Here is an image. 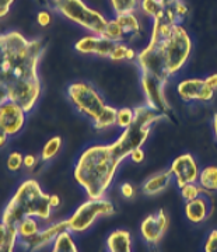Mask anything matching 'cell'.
<instances>
[{
  "mask_svg": "<svg viewBox=\"0 0 217 252\" xmlns=\"http://www.w3.org/2000/svg\"><path fill=\"white\" fill-rule=\"evenodd\" d=\"M165 86H167L165 83L155 79L154 76L140 73V87L145 94V104L154 109L155 112L168 117L171 105L165 97Z\"/></svg>",
  "mask_w": 217,
  "mask_h": 252,
  "instance_id": "10",
  "label": "cell"
},
{
  "mask_svg": "<svg viewBox=\"0 0 217 252\" xmlns=\"http://www.w3.org/2000/svg\"><path fill=\"white\" fill-rule=\"evenodd\" d=\"M49 203H51V206L56 209V207L61 206V203H62V199L59 195H56V193H52L51 196H49Z\"/></svg>",
  "mask_w": 217,
  "mask_h": 252,
  "instance_id": "42",
  "label": "cell"
},
{
  "mask_svg": "<svg viewBox=\"0 0 217 252\" xmlns=\"http://www.w3.org/2000/svg\"><path fill=\"white\" fill-rule=\"evenodd\" d=\"M3 54H4V35L0 34V64L3 61Z\"/></svg>",
  "mask_w": 217,
  "mask_h": 252,
  "instance_id": "45",
  "label": "cell"
},
{
  "mask_svg": "<svg viewBox=\"0 0 217 252\" xmlns=\"http://www.w3.org/2000/svg\"><path fill=\"white\" fill-rule=\"evenodd\" d=\"M105 245L107 252H132V234L124 228L114 230L107 237Z\"/></svg>",
  "mask_w": 217,
  "mask_h": 252,
  "instance_id": "21",
  "label": "cell"
},
{
  "mask_svg": "<svg viewBox=\"0 0 217 252\" xmlns=\"http://www.w3.org/2000/svg\"><path fill=\"white\" fill-rule=\"evenodd\" d=\"M64 230H67V221L66 220L51 223V224L42 227L35 238H32L30 243L23 245L21 248L27 252L44 251L48 247H52V244L56 240V237L61 234L62 231H64Z\"/></svg>",
  "mask_w": 217,
  "mask_h": 252,
  "instance_id": "15",
  "label": "cell"
},
{
  "mask_svg": "<svg viewBox=\"0 0 217 252\" xmlns=\"http://www.w3.org/2000/svg\"><path fill=\"white\" fill-rule=\"evenodd\" d=\"M172 182L171 172L168 171H160L153 174L150 178L143 182L142 185V192L147 195V196H154L164 192L165 189L170 187V184Z\"/></svg>",
  "mask_w": 217,
  "mask_h": 252,
  "instance_id": "19",
  "label": "cell"
},
{
  "mask_svg": "<svg viewBox=\"0 0 217 252\" xmlns=\"http://www.w3.org/2000/svg\"><path fill=\"white\" fill-rule=\"evenodd\" d=\"M184 212L192 224H202L203 221H206L212 213V205L208 195H200L196 199L186 202Z\"/></svg>",
  "mask_w": 217,
  "mask_h": 252,
  "instance_id": "17",
  "label": "cell"
},
{
  "mask_svg": "<svg viewBox=\"0 0 217 252\" xmlns=\"http://www.w3.org/2000/svg\"><path fill=\"white\" fill-rule=\"evenodd\" d=\"M51 1V6H54V4H56V3H59L61 0H49Z\"/></svg>",
  "mask_w": 217,
  "mask_h": 252,
  "instance_id": "48",
  "label": "cell"
},
{
  "mask_svg": "<svg viewBox=\"0 0 217 252\" xmlns=\"http://www.w3.org/2000/svg\"><path fill=\"white\" fill-rule=\"evenodd\" d=\"M119 192L122 193V196L125 199H132L136 193L135 187H133L130 182H124V184L119 187Z\"/></svg>",
  "mask_w": 217,
  "mask_h": 252,
  "instance_id": "36",
  "label": "cell"
},
{
  "mask_svg": "<svg viewBox=\"0 0 217 252\" xmlns=\"http://www.w3.org/2000/svg\"><path fill=\"white\" fill-rule=\"evenodd\" d=\"M36 23L41 27H49L51 23H52V13H51V10L44 9L41 10V11H38V14H36Z\"/></svg>",
  "mask_w": 217,
  "mask_h": 252,
  "instance_id": "33",
  "label": "cell"
},
{
  "mask_svg": "<svg viewBox=\"0 0 217 252\" xmlns=\"http://www.w3.org/2000/svg\"><path fill=\"white\" fill-rule=\"evenodd\" d=\"M9 101V97H7V93H6V90L0 86V107L4 104V102H7Z\"/></svg>",
  "mask_w": 217,
  "mask_h": 252,
  "instance_id": "44",
  "label": "cell"
},
{
  "mask_svg": "<svg viewBox=\"0 0 217 252\" xmlns=\"http://www.w3.org/2000/svg\"><path fill=\"white\" fill-rule=\"evenodd\" d=\"M38 164V157L34 154H26L24 156V168L27 170H34Z\"/></svg>",
  "mask_w": 217,
  "mask_h": 252,
  "instance_id": "39",
  "label": "cell"
},
{
  "mask_svg": "<svg viewBox=\"0 0 217 252\" xmlns=\"http://www.w3.org/2000/svg\"><path fill=\"white\" fill-rule=\"evenodd\" d=\"M212 127H213V133H215V137L217 140V114L213 117V121H212Z\"/></svg>",
  "mask_w": 217,
  "mask_h": 252,
  "instance_id": "46",
  "label": "cell"
},
{
  "mask_svg": "<svg viewBox=\"0 0 217 252\" xmlns=\"http://www.w3.org/2000/svg\"><path fill=\"white\" fill-rule=\"evenodd\" d=\"M115 212H117L115 206L109 199L89 198L73 212L72 216L66 219L67 230L73 234L86 233L90 230L98 219L114 216Z\"/></svg>",
  "mask_w": 217,
  "mask_h": 252,
  "instance_id": "7",
  "label": "cell"
},
{
  "mask_svg": "<svg viewBox=\"0 0 217 252\" xmlns=\"http://www.w3.org/2000/svg\"><path fill=\"white\" fill-rule=\"evenodd\" d=\"M51 10L86 30L91 35H102L108 24V18L98 10L91 9L83 0H61L51 6Z\"/></svg>",
  "mask_w": 217,
  "mask_h": 252,
  "instance_id": "5",
  "label": "cell"
},
{
  "mask_svg": "<svg viewBox=\"0 0 217 252\" xmlns=\"http://www.w3.org/2000/svg\"><path fill=\"white\" fill-rule=\"evenodd\" d=\"M133 119H135V111H133V108H129V107L119 108L117 111V122H115V126L121 127L124 130V129H126V127L132 125Z\"/></svg>",
  "mask_w": 217,
  "mask_h": 252,
  "instance_id": "28",
  "label": "cell"
},
{
  "mask_svg": "<svg viewBox=\"0 0 217 252\" xmlns=\"http://www.w3.org/2000/svg\"><path fill=\"white\" fill-rule=\"evenodd\" d=\"M170 227V217L164 209L147 216L140 224V235L149 245H157Z\"/></svg>",
  "mask_w": 217,
  "mask_h": 252,
  "instance_id": "13",
  "label": "cell"
},
{
  "mask_svg": "<svg viewBox=\"0 0 217 252\" xmlns=\"http://www.w3.org/2000/svg\"><path fill=\"white\" fill-rule=\"evenodd\" d=\"M109 4L115 14L136 11L139 7V0H109Z\"/></svg>",
  "mask_w": 217,
  "mask_h": 252,
  "instance_id": "29",
  "label": "cell"
},
{
  "mask_svg": "<svg viewBox=\"0 0 217 252\" xmlns=\"http://www.w3.org/2000/svg\"><path fill=\"white\" fill-rule=\"evenodd\" d=\"M161 3H163L164 7H167V6H172L174 3H177L178 0H160Z\"/></svg>",
  "mask_w": 217,
  "mask_h": 252,
  "instance_id": "47",
  "label": "cell"
},
{
  "mask_svg": "<svg viewBox=\"0 0 217 252\" xmlns=\"http://www.w3.org/2000/svg\"><path fill=\"white\" fill-rule=\"evenodd\" d=\"M4 35V54L0 64V86L13 101L30 114L42 94L38 73L45 46L41 39H28L21 32L11 30Z\"/></svg>",
  "mask_w": 217,
  "mask_h": 252,
  "instance_id": "1",
  "label": "cell"
},
{
  "mask_svg": "<svg viewBox=\"0 0 217 252\" xmlns=\"http://www.w3.org/2000/svg\"><path fill=\"white\" fill-rule=\"evenodd\" d=\"M139 9L145 16L154 20L163 14L165 7L160 0H139Z\"/></svg>",
  "mask_w": 217,
  "mask_h": 252,
  "instance_id": "26",
  "label": "cell"
},
{
  "mask_svg": "<svg viewBox=\"0 0 217 252\" xmlns=\"http://www.w3.org/2000/svg\"><path fill=\"white\" fill-rule=\"evenodd\" d=\"M109 59L114 62H122V61H129L133 62L137 59V51L129 46L125 42H117L115 48L109 55Z\"/></svg>",
  "mask_w": 217,
  "mask_h": 252,
  "instance_id": "25",
  "label": "cell"
},
{
  "mask_svg": "<svg viewBox=\"0 0 217 252\" xmlns=\"http://www.w3.org/2000/svg\"><path fill=\"white\" fill-rule=\"evenodd\" d=\"M62 146H63V140L61 136H54V137H49V140H46V143L44 144L41 154H39V160L44 162L51 161L54 160L58 154L61 153L62 150Z\"/></svg>",
  "mask_w": 217,
  "mask_h": 252,
  "instance_id": "24",
  "label": "cell"
},
{
  "mask_svg": "<svg viewBox=\"0 0 217 252\" xmlns=\"http://www.w3.org/2000/svg\"><path fill=\"white\" fill-rule=\"evenodd\" d=\"M102 36L108 38L109 41H112V42H125L122 28L118 24V21L115 18L108 20V24H107V27H105V31H104Z\"/></svg>",
  "mask_w": 217,
  "mask_h": 252,
  "instance_id": "27",
  "label": "cell"
},
{
  "mask_svg": "<svg viewBox=\"0 0 217 252\" xmlns=\"http://www.w3.org/2000/svg\"><path fill=\"white\" fill-rule=\"evenodd\" d=\"M67 98L79 114L95 124L111 105L105 102L101 93L89 81H74L67 86Z\"/></svg>",
  "mask_w": 217,
  "mask_h": 252,
  "instance_id": "6",
  "label": "cell"
},
{
  "mask_svg": "<svg viewBox=\"0 0 217 252\" xmlns=\"http://www.w3.org/2000/svg\"><path fill=\"white\" fill-rule=\"evenodd\" d=\"M18 247V235L16 227H9V235L6 241L0 245V252H16Z\"/></svg>",
  "mask_w": 217,
  "mask_h": 252,
  "instance_id": "32",
  "label": "cell"
},
{
  "mask_svg": "<svg viewBox=\"0 0 217 252\" xmlns=\"http://www.w3.org/2000/svg\"><path fill=\"white\" fill-rule=\"evenodd\" d=\"M6 167H7V170L11 172L20 171V170L24 167V156L20 153V152H17V150L11 152V153L7 156Z\"/></svg>",
  "mask_w": 217,
  "mask_h": 252,
  "instance_id": "31",
  "label": "cell"
},
{
  "mask_svg": "<svg viewBox=\"0 0 217 252\" xmlns=\"http://www.w3.org/2000/svg\"><path fill=\"white\" fill-rule=\"evenodd\" d=\"M172 7H174V10H175V13H177V16H178V18H180V21H184L185 18H186V16L189 14V9H188V6L182 1V0H178L177 3H174L172 4Z\"/></svg>",
  "mask_w": 217,
  "mask_h": 252,
  "instance_id": "35",
  "label": "cell"
},
{
  "mask_svg": "<svg viewBox=\"0 0 217 252\" xmlns=\"http://www.w3.org/2000/svg\"><path fill=\"white\" fill-rule=\"evenodd\" d=\"M180 192H181V196L185 202H189V200H193L200 195H205L198 182H192V184L184 185V187L180 188Z\"/></svg>",
  "mask_w": 217,
  "mask_h": 252,
  "instance_id": "30",
  "label": "cell"
},
{
  "mask_svg": "<svg viewBox=\"0 0 217 252\" xmlns=\"http://www.w3.org/2000/svg\"><path fill=\"white\" fill-rule=\"evenodd\" d=\"M192 52V39L188 31L182 24H177L172 28L171 35L164 41L165 62L171 76H175L188 63Z\"/></svg>",
  "mask_w": 217,
  "mask_h": 252,
  "instance_id": "8",
  "label": "cell"
},
{
  "mask_svg": "<svg viewBox=\"0 0 217 252\" xmlns=\"http://www.w3.org/2000/svg\"><path fill=\"white\" fill-rule=\"evenodd\" d=\"M9 136L4 133V130H1L0 129V149H3V147H6L7 143H9Z\"/></svg>",
  "mask_w": 217,
  "mask_h": 252,
  "instance_id": "43",
  "label": "cell"
},
{
  "mask_svg": "<svg viewBox=\"0 0 217 252\" xmlns=\"http://www.w3.org/2000/svg\"><path fill=\"white\" fill-rule=\"evenodd\" d=\"M205 252H217V230H212L209 233L205 243Z\"/></svg>",
  "mask_w": 217,
  "mask_h": 252,
  "instance_id": "34",
  "label": "cell"
},
{
  "mask_svg": "<svg viewBox=\"0 0 217 252\" xmlns=\"http://www.w3.org/2000/svg\"><path fill=\"white\" fill-rule=\"evenodd\" d=\"M49 252H79L73 233H70L69 230L62 231L61 234L56 237V240L52 244Z\"/></svg>",
  "mask_w": 217,
  "mask_h": 252,
  "instance_id": "23",
  "label": "cell"
},
{
  "mask_svg": "<svg viewBox=\"0 0 217 252\" xmlns=\"http://www.w3.org/2000/svg\"><path fill=\"white\" fill-rule=\"evenodd\" d=\"M168 171L171 172L172 178L177 182L178 188H181L186 184L198 182L199 178L200 168L195 157L189 153L178 156L174 161L171 162Z\"/></svg>",
  "mask_w": 217,
  "mask_h": 252,
  "instance_id": "12",
  "label": "cell"
},
{
  "mask_svg": "<svg viewBox=\"0 0 217 252\" xmlns=\"http://www.w3.org/2000/svg\"><path fill=\"white\" fill-rule=\"evenodd\" d=\"M27 112L21 105L7 101L0 107V129L9 137L17 136L26 125Z\"/></svg>",
  "mask_w": 217,
  "mask_h": 252,
  "instance_id": "11",
  "label": "cell"
},
{
  "mask_svg": "<svg viewBox=\"0 0 217 252\" xmlns=\"http://www.w3.org/2000/svg\"><path fill=\"white\" fill-rule=\"evenodd\" d=\"M49 196L51 195L46 193L35 178L21 181L3 209L0 221L9 227H16L18 221L26 217L48 221L54 210L49 203Z\"/></svg>",
  "mask_w": 217,
  "mask_h": 252,
  "instance_id": "3",
  "label": "cell"
},
{
  "mask_svg": "<svg viewBox=\"0 0 217 252\" xmlns=\"http://www.w3.org/2000/svg\"><path fill=\"white\" fill-rule=\"evenodd\" d=\"M7 235H9V225L0 221V245L6 241Z\"/></svg>",
  "mask_w": 217,
  "mask_h": 252,
  "instance_id": "40",
  "label": "cell"
},
{
  "mask_svg": "<svg viewBox=\"0 0 217 252\" xmlns=\"http://www.w3.org/2000/svg\"><path fill=\"white\" fill-rule=\"evenodd\" d=\"M117 42L109 41L108 38L102 35H87L80 38L76 44L74 49L82 55H95L98 58H108L115 48Z\"/></svg>",
  "mask_w": 217,
  "mask_h": 252,
  "instance_id": "16",
  "label": "cell"
},
{
  "mask_svg": "<svg viewBox=\"0 0 217 252\" xmlns=\"http://www.w3.org/2000/svg\"><path fill=\"white\" fill-rule=\"evenodd\" d=\"M129 157V160L132 162H135V164H140V162L145 161L146 158V154L143 152V149H135L133 152H130V154L127 156Z\"/></svg>",
  "mask_w": 217,
  "mask_h": 252,
  "instance_id": "37",
  "label": "cell"
},
{
  "mask_svg": "<svg viewBox=\"0 0 217 252\" xmlns=\"http://www.w3.org/2000/svg\"><path fill=\"white\" fill-rule=\"evenodd\" d=\"M133 111H135V119L132 125L124 129L117 140L112 142L117 153L124 160L135 149H142L143 144L147 142L153 126L167 118V115L155 112L146 104L137 105L133 108Z\"/></svg>",
  "mask_w": 217,
  "mask_h": 252,
  "instance_id": "4",
  "label": "cell"
},
{
  "mask_svg": "<svg viewBox=\"0 0 217 252\" xmlns=\"http://www.w3.org/2000/svg\"><path fill=\"white\" fill-rule=\"evenodd\" d=\"M177 93L184 102H210L215 98V90L208 86L205 79H185L178 83Z\"/></svg>",
  "mask_w": 217,
  "mask_h": 252,
  "instance_id": "14",
  "label": "cell"
},
{
  "mask_svg": "<svg viewBox=\"0 0 217 252\" xmlns=\"http://www.w3.org/2000/svg\"><path fill=\"white\" fill-rule=\"evenodd\" d=\"M115 20L118 21V24L122 28L124 32V38H125V44L126 41H133L137 36L140 35L142 31V24L140 20L136 16V11H129V13H121L117 14Z\"/></svg>",
  "mask_w": 217,
  "mask_h": 252,
  "instance_id": "18",
  "label": "cell"
},
{
  "mask_svg": "<svg viewBox=\"0 0 217 252\" xmlns=\"http://www.w3.org/2000/svg\"><path fill=\"white\" fill-rule=\"evenodd\" d=\"M124 158L114 144H91L84 149L73 167V178L87 198H105Z\"/></svg>",
  "mask_w": 217,
  "mask_h": 252,
  "instance_id": "2",
  "label": "cell"
},
{
  "mask_svg": "<svg viewBox=\"0 0 217 252\" xmlns=\"http://www.w3.org/2000/svg\"><path fill=\"white\" fill-rule=\"evenodd\" d=\"M137 67L140 73H146L154 76L155 79L161 80L163 83H168L171 80V74L168 72L167 62H165V54H164V41L150 38L149 44L137 52Z\"/></svg>",
  "mask_w": 217,
  "mask_h": 252,
  "instance_id": "9",
  "label": "cell"
},
{
  "mask_svg": "<svg viewBox=\"0 0 217 252\" xmlns=\"http://www.w3.org/2000/svg\"><path fill=\"white\" fill-rule=\"evenodd\" d=\"M41 228H42L41 220H38L35 217H26V219L20 220L16 225L18 235V247H23L30 243L32 238H35L38 233L41 231Z\"/></svg>",
  "mask_w": 217,
  "mask_h": 252,
  "instance_id": "20",
  "label": "cell"
},
{
  "mask_svg": "<svg viewBox=\"0 0 217 252\" xmlns=\"http://www.w3.org/2000/svg\"><path fill=\"white\" fill-rule=\"evenodd\" d=\"M198 184L205 195H213L217 192V165H208L199 172Z\"/></svg>",
  "mask_w": 217,
  "mask_h": 252,
  "instance_id": "22",
  "label": "cell"
},
{
  "mask_svg": "<svg viewBox=\"0 0 217 252\" xmlns=\"http://www.w3.org/2000/svg\"><path fill=\"white\" fill-rule=\"evenodd\" d=\"M206 83H208V86L212 89V90H217V73H213V74H210V76H208L206 79Z\"/></svg>",
  "mask_w": 217,
  "mask_h": 252,
  "instance_id": "41",
  "label": "cell"
},
{
  "mask_svg": "<svg viewBox=\"0 0 217 252\" xmlns=\"http://www.w3.org/2000/svg\"><path fill=\"white\" fill-rule=\"evenodd\" d=\"M16 0H0V18H4L10 13V9Z\"/></svg>",
  "mask_w": 217,
  "mask_h": 252,
  "instance_id": "38",
  "label": "cell"
}]
</instances>
